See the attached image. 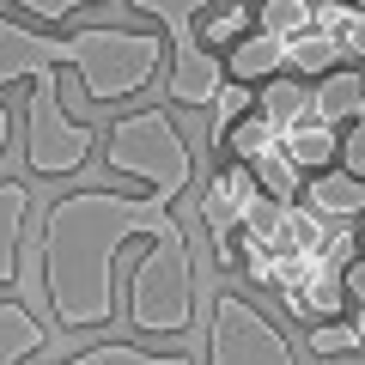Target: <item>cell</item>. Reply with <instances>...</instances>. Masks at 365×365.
Returning <instances> with one entry per match:
<instances>
[{
    "mask_svg": "<svg viewBox=\"0 0 365 365\" xmlns=\"http://www.w3.org/2000/svg\"><path fill=\"white\" fill-rule=\"evenodd\" d=\"M170 195L73 189L43 213V299L61 329H104L116 317V256L128 237H177Z\"/></svg>",
    "mask_w": 365,
    "mask_h": 365,
    "instance_id": "1",
    "label": "cell"
},
{
    "mask_svg": "<svg viewBox=\"0 0 365 365\" xmlns=\"http://www.w3.org/2000/svg\"><path fill=\"white\" fill-rule=\"evenodd\" d=\"M165 43L158 31H134V25H91L73 37H37L19 19H0V86H19L37 67H73L91 104H122L140 98L158 79Z\"/></svg>",
    "mask_w": 365,
    "mask_h": 365,
    "instance_id": "2",
    "label": "cell"
},
{
    "mask_svg": "<svg viewBox=\"0 0 365 365\" xmlns=\"http://www.w3.org/2000/svg\"><path fill=\"white\" fill-rule=\"evenodd\" d=\"M104 158H110L116 177H134V182H146V189H158L170 201L189 195V182H195V146L170 122V110H158V104L116 116Z\"/></svg>",
    "mask_w": 365,
    "mask_h": 365,
    "instance_id": "3",
    "label": "cell"
},
{
    "mask_svg": "<svg viewBox=\"0 0 365 365\" xmlns=\"http://www.w3.org/2000/svg\"><path fill=\"white\" fill-rule=\"evenodd\" d=\"M128 323L140 335H182L195 323V256L189 237H153L128 274Z\"/></svg>",
    "mask_w": 365,
    "mask_h": 365,
    "instance_id": "4",
    "label": "cell"
},
{
    "mask_svg": "<svg viewBox=\"0 0 365 365\" xmlns=\"http://www.w3.org/2000/svg\"><path fill=\"white\" fill-rule=\"evenodd\" d=\"M122 6H134V13H146V19H158V25L170 31V104H182V110H201V104H213L220 98V86H225V67H220V55L201 43V6H213V0H122Z\"/></svg>",
    "mask_w": 365,
    "mask_h": 365,
    "instance_id": "5",
    "label": "cell"
},
{
    "mask_svg": "<svg viewBox=\"0 0 365 365\" xmlns=\"http://www.w3.org/2000/svg\"><path fill=\"white\" fill-rule=\"evenodd\" d=\"M61 67H37L31 73V116H25V165L31 177H73L91 158V140L98 128L73 122L61 110V86H55Z\"/></svg>",
    "mask_w": 365,
    "mask_h": 365,
    "instance_id": "6",
    "label": "cell"
},
{
    "mask_svg": "<svg viewBox=\"0 0 365 365\" xmlns=\"http://www.w3.org/2000/svg\"><path fill=\"white\" fill-rule=\"evenodd\" d=\"M207 365H299L287 335L244 299V292H213L207 311Z\"/></svg>",
    "mask_w": 365,
    "mask_h": 365,
    "instance_id": "7",
    "label": "cell"
},
{
    "mask_svg": "<svg viewBox=\"0 0 365 365\" xmlns=\"http://www.w3.org/2000/svg\"><path fill=\"white\" fill-rule=\"evenodd\" d=\"M262 195V182H256V170L244 165V158H232L225 170H213V182H207V195H201V225H207L213 237H225V232H237V220H244V207Z\"/></svg>",
    "mask_w": 365,
    "mask_h": 365,
    "instance_id": "8",
    "label": "cell"
},
{
    "mask_svg": "<svg viewBox=\"0 0 365 365\" xmlns=\"http://www.w3.org/2000/svg\"><path fill=\"white\" fill-rule=\"evenodd\" d=\"M25 225H31V189L25 177H6L0 182V292L19 287V274H25Z\"/></svg>",
    "mask_w": 365,
    "mask_h": 365,
    "instance_id": "9",
    "label": "cell"
},
{
    "mask_svg": "<svg viewBox=\"0 0 365 365\" xmlns=\"http://www.w3.org/2000/svg\"><path fill=\"white\" fill-rule=\"evenodd\" d=\"M304 207H317L323 220H359L365 213V177H353L347 165H329V170H311L304 177Z\"/></svg>",
    "mask_w": 365,
    "mask_h": 365,
    "instance_id": "10",
    "label": "cell"
},
{
    "mask_svg": "<svg viewBox=\"0 0 365 365\" xmlns=\"http://www.w3.org/2000/svg\"><path fill=\"white\" fill-rule=\"evenodd\" d=\"M280 146H287V158L304 170V177H311V170H329V165H341V128H335V122H323L317 110L292 122V128L280 134Z\"/></svg>",
    "mask_w": 365,
    "mask_h": 365,
    "instance_id": "11",
    "label": "cell"
},
{
    "mask_svg": "<svg viewBox=\"0 0 365 365\" xmlns=\"http://www.w3.org/2000/svg\"><path fill=\"white\" fill-rule=\"evenodd\" d=\"M311 104H317V116L323 122H335V128H347L353 116H365V73L359 67H329L323 79L311 86Z\"/></svg>",
    "mask_w": 365,
    "mask_h": 365,
    "instance_id": "12",
    "label": "cell"
},
{
    "mask_svg": "<svg viewBox=\"0 0 365 365\" xmlns=\"http://www.w3.org/2000/svg\"><path fill=\"white\" fill-rule=\"evenodd\" d=\"M49 347V329L37 311H25V299H0V365H25Z\"/></svg>",
    "mask_w": 365,
    "mask_h": 365,
    "instance_id": "13",
    "label": "cell"
},
{
    "mask_svg": "<svg viewBox=\"0 0 365 365\" xmlns=\"http://www.w3.org/2000/svg\"><path fill=\"white\" fill-rule=\"evenodd\" d=\"M335 61H347V55H341V37H335V31H323V25H304L299 37L280 43V67L299 73V79H323Z\"/></svg>",
    "mask_w": 365,
    "mask_h": 365,
    "instance_id": "14",
    "label": "cell"
},
{
    "mask_svg": "<svg viewBox=\"0 0 365 365\" xmlns=\"http://www.w3.org/2000/svg\"><path fill=\"white\" fill-rule=\"evenodd\" d=\"M225 73L232 79H250V86H262V79L280 73V37L274 31H244L237 43H225Z\"/></svg>",
    "mask_w": 365,
    "mask_h": 365,
    "instance_id": "15",
    "label": "cell"
},
{
    "mask_svg": "<svg viewBox=\"0 0 365 365\" xmlns=\"http://www.w3.org/2000/svg\"><path fill=\"white\" fill-rule=\"evenodd\" d=\"M256 110H262V116H268L280 134H287L292 122H299V116H311L317 104H311V86H304L299 73H287V67H280L274 79H262V98H256Z\"/></svg>",
    "mask_w": 365,
    "mask_h": 365,
    "instance_id": "16",
    "label": "cell"
},
{
    "mask_svg": "<svg viewBox=\"0 0 365 365\" xmlns=\"http://www.w3.org/2000/svg\"><path fill=\"white\" fill-rule=\"evenodd\" d=\"M61 365H195V359H189L182 347L153 353V347H134V341H91V347L67 353Z\"/></svg>",
    "mask_w": 365,
    "mask_h": 365,
    "instance_id": "17",
    "label": "cell"
},
{
    "mask_svg": "<svg viewBox=\"0 0 365 365\" xmlns=\"http://www.w3.org/2000/svg\"><path fill=\"white\" fill-rule=\"evenodd\" d=\"M220 146H225L232 158H244V165H250V158H262L268 146H280V128H274L262 110H244V116H237L232 128L220 134Z\"/></svg>",
    "mask_w": 365,
    "mask_h": 365,
    "instance_id": "18",
    "label": "cell"
},
{
    "mask_svg": "<svg viewBox=\"0 0 365 365\" xmlns=\"http://www.w3.org/2000/svg\"><path fill=\"white\" fill-rule=\"evenodd\" d=\"M244 31H256V0H213V19L201 25V43L207 49H225V43H237Z\"/></svg>",
    "mask_w": 365,
    "mask_h": 365,
    "instance_id": "19",
    "label": "cell"
},
{
    "mask_svg": "<svg viewBox=\"0 0 365 365\" xmlns=\"http://www.w3.org/2000/svg\"><path fill=\"white\" fill-rule=\"evenodd\" d=\"M256 25L287 43V37H299L304 25H317V0H256Z\"/></svg>",
    "mask_w": 365,
    "mask_h": 365,
    "instance_id": "20",
    "label": "cell"
},
{
    "mask_svg": "<svg viewBox=\"0 0 365 365\" xmlns=\"http://www.w3.org/2000/svg\"><path fill=\"white\" fill-rule=\"evenodd\" d=\"M250 170H256V182L268 189V195H287V201H292V195L304 189V170L287 158V146H268L262 158H250Z\"/></svg>",
    "mask_w": 365,
    "mask_h": 365,
    "instance_id": "21",
    "label": "cell"
},
{
    "mask_svg": "<svg viewBox=\"0 0 365 365\" xmlns=\"http://www.w3.org/2000/svg\"><path fill=\"white\" fill-rule=\"evenodd\" d=\"M304 347H311L317 359H335V353H353V347H365V341H359V323L323 317V323H311V341H304Z\"/></svg>",
    "mask_w": 365,
    "mask_h": 365,
    "instance_id": "22",
    "label": "cell"
},
{
    "mask_svg": "<svg viewBox=\"0 0 365 365\" xmlns=\"http://www.w3.org/2000/svg\"><path fill=\"white\" fill-rule=\"evenodd\" d=\"M244 110H256V91H250V79H232V73H225V86H220V110H213V128H207L213 146H220V134L232 128Z\"/></svg>",
    "mask_w": 365,
    "mask_h": 365,
    "instance_id": "23",
    "label": "cell"
},
{
    "mask_svg": "<svg viewBox=\"0 0 365 365\" xmlns=\"http://www.w3.org/2000/svg\"><path fill=\"white\" fill-rule=\"evenodd\" d=\"M13 6H25V13L43 19V25H61V19H73L79 6H98V0H13Z\"/></svg>",
    "mask_w": 365,
    "mask_h": 365,
    "instance_id": "24",
    "label": "cell"
},
{
    "mask_svg": "<svg viewBox=\"0 0 365 365\" xmlns=\"http://www.w3.org/2000/svg\"><path fill=\"white\" fill-rule=\"evenodd\" d=\"M341 165H347L353 177H365V116H353L347 128H341Z\"/></svg>",
    "mask_w": 365,
    "mask_h": 365,
    "instance_id": "25",
    "label": "cell"
},
{
    "mask_svg": "<svg viewBox=\"0 0 365 365\" xmlns=\"http://www.w3.org/2000/svg\"><path fill=\"white\" fill-rule=\"evenodd\" d=\"M359 13H365L359 0H317V25H323V31H335V37H341V31H347Z\"/></svg>",
    "mask_w": 365,
    "mask_h": 365,
    "instance_id": "26",
    "label": "cell"
},
{
    "mask_svg": "<svg viewBox=\"0 0 365 365\" xmlns=\"http://www.w3.org/2000/svg\"><path fill=\"white\" fill-rule=\"evenodd\" d=\"M341 287H347L353 304H365V256H353L347 268H341Z\"/></svg>",
    "mask_w": 365,
    "mask_h": 365,
    "instance_id": "27",
    "label": "cell"
},
{
    "mask_svg": "<svg viewBox=\"0 0 365 365\" xmlns=\"http://www.w3.org/2000/svg\"><path fill=\"white\" fill-rule=\"evenodd\" d=\"M341 55H347V61H365V13L341 31Z\"/></svg>",
    "mask_w": 365,
    "mask_h": 365,
    "instance_id": "28",
    "label": "cell"
},
{
    "mask_svg": "<svg viewBox=\"0 0 365 365\" xmlns=\"http://www.w3.org/2000/svg\"><path fill=\"white\" fill-rule=\"evenodd\" d=\"M6 140H13V110L0 104V153H6Z\"/></svg>",
    "mask_w": 365,
    "mask_h": 365,
    "instance_id": "29",
    "label": "cell"
},
{
    "mask_svg": "<svg viewBox=\"0 0 365 365\" xmlns=\"http://www.w3.org/2000/svg\"><path fill=\"white\" fill-rule=\"evenodd\" d=\"M359 341H365V304H359Z\"/></svg>",
    "mask_w": 365,
    "mask_h": 365,
    "instance_id": "30",
    "label": "cell"
},
{
    "mask_svg": "<svg viewBox=\"0 0 365 365\" xmlns=\"http://www.w3.org/2000/svg\"><path fill=\"white\" fill-rule=\"evenodd\" d=\"M359 6H365V0H359Z\"/></svg>",
    "mask_w": 365,
    "mask_h": 365,
    "instance_id": "31",
    "label": "cell"
}]
</instances>
